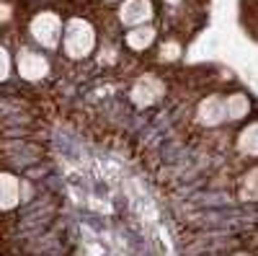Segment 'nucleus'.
Masks as SVG:
<instances>
[{"mask_svg":"<svg viewBox=\"0 0 258 256\" xmlns=\"http://www.w3.org/2000/svg\"><path fill=\"white\" fill-rule=\"evenodd\" d=\"M238 197L248 202H258V166L245 171L238 181Z\"/></svg>","mask_w":258,"mask_h":256,"instance_id":"nucleus-11","label":"nucleus"},{"mask_svg":"<svg viewBox=\"0 0 258 256\" xmlns=\"http://www.w3.org/2000/svg\"><path fill=\"white\" fill-rule=\"evenodd\" d=\"M21 202V179L8 171H0V212H11Z\"/></svg>","mask_w":258,"mask_h":256,"instance_id":"nucleus-9","label":"nucleus"},{"mask_svg":"<svg viewBox=\"0 0 258 256\" xmlns=\"http://www.w3.org/2000/svg\"><path fill=\"white\" fill-rule=\"evenodd\" d=\"M11 70H13V57L6 49V44H0V83H6L11 78Z\"/></svg>","mask_w":258,"mask_h":256,"instance_id":"nucleus-12","label":"nucleus"},{"mask_svg":"<svg viewBox=\"0 0 258 256\" xmlns=\"http://www.w3.org/2000/svg\"><path fill=\"white\" fill-rule=\"evenodd\" d=\"M62 29H64V21L57 11H39L29 21V36L34 39L39 49H47V52L59 49Z\"/></svg>","mask_w":258,"mask_h":256,"instance_id":"nucleus-2","label":"nucleus"},{"mask_svg":"<svg viewBox=\"0 0 258 256\" xmlns=\"http://www.w3.org/2000/svg\"><path fill=\"white\" fill-rule=\"evenodd\" d=\"M11 18V8L8 6H0V24H3V21H8Z\"/></svg>","mask_w":258,"mask_h":256,"instance_id":"nucleus-14","label":"nucleus"},{"mask_svg":"<svg viewBox=\"0 0 258 256\" xmlns=\"http://www.w3.org/2000/svg\"><path fill=\"white\" fill-rule=\"evenodd\" d=\"M165 6H170V8H176V6H181V3H186V0H163Z\"/></svg>","mask_w":258,"mask_h":256,"instance_id":"nucleus-15","label":"nucleus"},{"mask_svg":"<svg viewBox=\"0 0 258 256\" xmlns=\"http://www.w3.org/2000/svg\"><path fill=\"white\" fill-rule=\"evenodd\" d=\"M155 39H158V31L153 24H145V26H135V29H126L124 34V47L129 52H135V55H142L147 52L150 47L155 44Z\"/></svg>","mask_w":258,"mask_h":256,"instance_id":"nucleus-7","label":"nucleus"},{"mask_svg":"<svg viewBox=\"0 0 258 256\" xmlns=\"http://www.w3.org/2000/svg\"><path fill=\"white\" fill-rule=\"evenodd\" d=\"M225 104H227V122H230V124L248 119V114H250V109H253L248 93H243V91L225 93Z\"/></svg>","mask_w":258,"mask_h":256,"instance_id":"nucleus-10","label":"nucleus"},{"mask_svg":"<svg viewBox=\"0 0 258 256\" xmlns=\"http://www.w3.org/2000/svg\"><path fill=\"white\" fill-rule=\"evenodd\" d=\"M116 16H119V24L126 29L145 26V24H153L155 6H153V0H121Z\"/></svg>","mask_w":258,"mask_h":256,"instance_id":"nucleus-5","label":"nucleus"},{"mask_svg":"<svg viewBox=\"0 0 258 256\" xmlns=\"http://www.w3.org/2000/svg\"><path fill=\"white\" fill-rule=\"evenodd\" d=\"M16 70H18V75L24 78L26 83H41L49 75L52 65H49V57L41 49L21 47L16 52Z\"/></svg>","mask_w":258,"mask_h":256,"instance_id":"nucleus-3","label":"nucleus"},{"mask_svg":"<svg viewBox=\"0 0 258 256\" xmlns=\"http://www.w3.org/2000/svg\"><path fill=\"white\" fill-rule=\"evenodd\" d=\"M235 256H248V253H235Z\"/></svg>","mask_w":258,"mask_h":256,"instance_id":"nucleus-16","label":"nucleus"},{"mask_svg":"<svg viewBox=\"0 0 258 256\" xmlns=\"http://www.w3.org/2000/svg\"><path fill=\"white\" fill-rule=\"evenodd\" d=\"M96 44H98V34H96V26L91 24L88 18L73 16V18L64 21L59 49H62V55L68 60H73V62L88 60L96 52Z\"/></svg>","mask_w":258,"mask_h":256,"instance_id":"nucleus-1","label":"nucleus"},{"mask_svg":"<svg viewBox=\"0 0 258 256\" xmlns=\"http://www.w3.org/2000/svg\"><path fill=\"white\" fill-rule=\"evenodd\" d=\"M197 122L207 130H214V127L230 124L227 122V104H225V93H212L207 98H202L197 104Z\"/></svg>","mask_w":258,"mask_h":256,"instance_id":"nucleus-6","label":"nucleus"},{"mask_svg":"<svg viewBox=\"0 0 258 256\" xmlns=\"http://www.w3.org/2000/svg\"><path fill=\"white\" fill-rule=\"evenodd\" d=\"M178 55H181V44L178 41H165V44H160V60H165V62H170V60H178Z\"/></svg>","mask_w":258,"mask_h":256,"instance_id":"nucleus-13","label":"nucleus"},{"mask_svg":"<svg viewBox=\"0 0 258 256\" xmlns=\"http://www.w3.org/2000/svg\"><path fill=\"white\" fill-rule=\"evenodd\" d=\"M163 93H165V83L153 73L140 75L132 83V88H129V98H132V104L137 106V109H147V106L158 104L163 98Z\"/></svg>","mask_w":258,"mask_h":256,"instance_id":"nucleus-4","label":"nucleus"},{"mask_svg":"<svg viewBox=\"0 0 258 256\" xmlns=\"http://www.w3.org/2000/svg\"><path fill=\"white\" fill-rule=\"evenodd\" d=\"M235 150L243 158L258 161V119L243 124L238 130V135H235Z\"/></svg>","mask_w":258,"mask_h":256,"instance_id":"nucleus-8","label":"nucleus"}]
</instances>
